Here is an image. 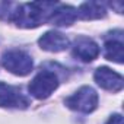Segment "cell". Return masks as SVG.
<instances>
[{
    "instance_id": "10",
    "label": "cell",
    "mask_w": 124,
    "mask_h": 124,
    "mask_svg": "<svg viewBox=\"0 0 124 124\" xmlns=\"http://www.w3.org/2000/svg\"><path fill=\"white\" fill-rule=\"evenodd\" d=\"M107 15V10L102 3L98 2H86L82 3L78 9V18L85 19V21H93V19H101Z\"/></svg>"
},
{
    "instance_id": "9",
    "label": "cell",
    "mask_w": 124,
    "mask_h": 124,
    "mask_svg": "<svg viewBox=\"0 0 124 124\" xmlns=\"http://www.w3.org/2000/svg\"><path fill=\"white\" fill-rule=\"evenodd\" d=\"M78 19V9L69 5H61L54 9L51 13L48 23H53L55 26H70Z\"/></svg>"
},
{
    "instance_id": "3",
    "label": "cell",
    "mask_w": 124,
    "mask_h": 124,
    "mask_svg": "<svg viewBox=\"0 0 124 124\" xmlns=\"http://www.w3.org/2000/svg\"><path fill=\"white\" fill-rule=\"evenodd\" d=\"M64 102L73 111L89 114L98 107V93L91 86H82L72 96H69Z\"/></svg>"
},
{
    "instance_id": "11",
    "label": "cell",
    "mask_w": 124,
    "mask_h": 124,
    "mask_svg": "<svg viewBox=\"0 0 124 124\" xmlns=\"http://www.w3.org/2000/svg\"><path fill=\"white\" fill-rule=\"evenodd\" d=\"M104 55L107 60L115 61L121 64L124 61V50H123V41L121 39H107L104 44Z\"/></svg>"
},
{
    "instance_id": "6",
    "label": "cell",
    "mask_w": 124,
    "mask_h": 124,
    "mask_svg": "<svg viewBox=\"0 0 124 124\" xmlns=\"http://www.w3.org/2000/svg\"><path fill=\"white\" fill-rule=\"evenodd\" d=\"M93 79L98 83V86H101L105 91H111V92H118L124 86L123 76L120 73L111 70L109 67H99V69H96L95 75H93Z\"/></svg>"
},
{
    "instance_id": "12",
    "label": "cell",
    "mask_w": 124,
    "mask_h": 124,
    "mask_svg": "<svg viewBox=\"0 0 124 124\" xmlns=\"http://www.w3.org/2000/svg\"><path fill=\"white\" fill-rule=\"evenodd\" d=\"M105 124H123V115L121 114H114L108 118Z\"/></svg>"
},
{
    "instance_id": "1",
    "label": "cell",
    "mask_w": 124,
    "mask_h": 124,
    "mask_svg": "<svg viewBox=\"0 0 124 124\" xmlns=\"http://www.w3.org/2000/svg\"><path fill=\"white\" fill-rule=\"evenodd\" d=\"M58 6L53 2H32L16 5L12 19L21 28H37L44 22H48L51 13Z\"/></svg>"
},
{
    "instance_id": "8",
    "label": "cell",
    "mask_w": 124,
    "mask_h": 124,
    "mask_svg": "<svg viewBox=\"0 0 124 124\" xmlns=\"http://www.w3.org/2000/svg\"><path fill=\"white\" fill-rule=\"evenodd\" d=\"M38 44L45 51L60 53V51H64L69 47L70 41L64 34L57 32V31H48L38 39Z\"/></svg>"
},
{
    "instance_id": "2",
    "label": "cell",
    "mask_w": 124,
    "mask_h": 124,
    "mask_svg": "<svg viewBox=\"0 0 124 124\" xmlns=\"http://www.w3.org/2000/svg\"><path fill=\"white\" fill-rule=\"evenodd\" d=\"M2 63L6 70L16 76H26L32 72L34 61L31 55L22 50H9L3 54Z\"/></svg>"
},
{
    "instance_id": "7",
    "label": "cell",
    "mask_w": 124,
    "mask_h": 124,
    "mask_svg": "<svg viewBox=\"0 0 124 124\" xmlns=\"http://www.w3.org/2000/svg\"><path fill=\"white\" fill-rule=\"evenodd\" d=\"M73 55L85 63H89L99 55V45L88 37H79L73 44Z\"/></svg>"
},
{
    "instance_id": "4",
    "label": "cell",
    "mask_w": 124,
    "mask_h": 124,
    "mask_svg": "<svg viewBox=\"0 0 124 124\" xmlns=\"http://www.w3.org/2000/svg\"><path fill=\"white\" fill-rule=\"evenodd\" d=\"M57 88H58V78L54 72H50V70L39 72L31 80V83L28 86L29 93L37 99L48 98Z\"/></svg>"
},
{
    "instance_id": "5",
    "label": "cell",
    "mask_w": 124,
    "mask_h": 124,
    "mask_svg": "<svg viewBox=\"0 0 124 124\" xmlns=\"http://www.w3.org/2000/svg\"><path fill=\"white\" fill-rule=\"evenodd\" d=\"M29 99L15 86L0 82V107L3 108H26Z\"/></svg>"
}]
</instances>
